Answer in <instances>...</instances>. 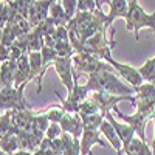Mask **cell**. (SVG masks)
<instances>
[{
  "label": "cell",
  "mask_w": 155,
  "mask_h": 155,
  "mask_svg": "<svg viewBox=\"0 0 155 155\" xmlns=\"http://www.w3.org/2000/svg\"><path fill=\"white\" fill-rule=\"evenodd\" d=\"M153 36H155V33H153Z\"/></svg>",
  "instance_id": "cell-45"
},
{
  "label": "cell",
  "mask_w": 155,
  "mask_h": 155,
  "mask_svg": "<svg viewBox=\"0 0 155 155\" xmlns=\"http://www.w3.org/2000/svg\"><path fill=\"white\" fill-rule=\"evenodd\" d=\"M19 130L12 126V110H6L0 115V138L8 135H17Z\"/></svg>",
  "instance_id": "cell-23"
},
{
  "label": "cell",
  "mask_w": 155,
  "mask_h": 155,
  "mask_svg": "<svg viewBox=\"0 0 155 155\" xmlns=\"http://www.w3.org/2000/svg\"><path fill=\"white\" fill-rule=\"evenodd\" d=\"M62 140V153L61 155H81V140L74 138L71 134L64 132L61 135Z\"/></svg>",
  "instance_id": "cell-21"
},
{
  "label": "cell",
  "mask_w": 155,
  "mask_h": 155,
  "mask_svg": "<svg viewBox=\"0 0 155 155\" xmlns=\"http://www.w3.org/2000/svg\"><path fill=\"white\" fill-rule=\"evenodd\" d=\"M104 116H106V120H109L110 124L115 127V132L118 134V137H120V140H121V143H123V150H124V149L129 146V143H130V141L134 140V137H135V129H134L130 124H121V123H118V121L113 118L112 112L106 113Z\"/></svg>",
  "instance_id": "cell-16"
},
{
  "label": "cell",
  "mask_w": 155,
  "mask_h": 155,
  "mask_svg": "<svg viewBox=\"0 0 155 155\" xmlns=\"http://www.w3.org/2000/svg\"><path fill=\"white\" fill-rule=\"evenodd\" d=\"M11 2H14V0H9V3H11Z\"/></svg>",
  "instance_id": "cell-43"
},
{
  "label": "cell",
  "mask_w": 155,
  "mask_h": 155,
  "mask_svg": "<svg viewBox=\"0 0 155 155\" xmlns=\"http://www.w3.org/2000/svg\"><path fill=\"white\" fill-rule=\"evenodd\" d=\"M62 134H64L62 127L58 123H51L48 126V129H47V132H45V137L50 138V140H58V138H61Z\"/></svg>",
  "instance_id": "cell-33"
},
{
  "label": "cell",
  "mask_w": 155,
  "mask_h": 155,
  "mask_svg": "<svg viewBox=\"0 0 155 155\" xmlns=\"http://www.w3.org/2000/svg\"><path fill=\"white\" fill-rule=\"evenodd\" d=\"M88 92H102L110 95H134L135 88L132 85L124 84L118 76L115 74V68L99 70L96 73L88 74V79L85 84Z\"/></svg>",
  "instance_id": "cell-2"
},
{
  "label": "cell",
  "mask_w": 155,
  "mask_h": 155,
  "mask_svg": "<svg viewBox=\"0 0 155 155\" xmlns=\"http://www.w3.org/2000/svg\"><path fill=\"white\" fill-rule=\"evenodd\" d=\"M92 99L99 106L101 113L106 115V113L112 112V110L116 107V104H118V102H121V101H132L134 104H135V99H137V98H135L134 95L124 96V95H110V93H102V92H93Z\"/></svg>",
  "instance_id": "cell-8"
},
{
  "label": "cell",
  "mask_w": 155,
  "mask_h": 155,
  "mask_svg": "<svg viewBox=\"0 0 155 155\" xmlns=\"http://www.w3.org/2000/svg\"><path fill=\"white\" fill-rule=\"evenodd\" d=\"M107 64H110V65L121 74V78H124V79L129 82V85H132L135 90L143 84L144 79H143V76H141L138 68L130 67V65H126V64H121V62H116L113 58H109Z\"/></svg>",
  "instance_id": "cell-10"
},
{
  "label": "cell",
  "mask_w": 155,
  "mask_h": 155,
  "mask_svg": "<svg viewBox=\"0 0 155 155\" xmlns=\"http://www.w3.org/2000/svg\"><path fill=\"white\" fill-rule=\"evenodd\" d=\"M71 61H73V67L76 68L78 74L79 73L92 74V73H96L99 70L112 68V65L107 64L106 61H101L96 56L88 54V53H74ZM78 74H74V76H78Z\"/></svg>",
  "instance_id": "cell-7"
},
{
  "label": "cell",
  "mask_w": 155,
  "mask_h": 155,
  "mask_svg": "<svg viewBox=\"0 0 155 155\" xmlns=\"http://www.w3.org/2000/svg\"><path fill=\"white\" fill-rule=\"evenodd\" d=\"M101 113L99 110V106L96 104V102L92 99V98H87L84 99L81 104H79V109H78V115L81 116V118H87V116H92V115H98Z\"/></svg>",
  "instance_id": "cell-26"
},
{
  "label": "cell",
  "mask_w": 155,
  "mask_h": 155,
  "mask_svg": "<svg viewBox=\"0 0 155 155\" xmlns=\"http://www.w3.org/2000/svg\"><path fill=\"white\" fill-rule=\"evenodd\" d=\"M36 118V112L30 110V107L22 110H12V126L19 132H28L33 129V123Z\"/></svg>",
  "instance_id": "cell-14"
},
{
  "label": "cell",
  "mask_w": 155,
  "mask_h": 155,
  "mask_svg": "<svg viewBox=\"0 0 155 155\" xmlns=\"http://www.w3.org/2000/svg\"><path fill=\"white\" fill-rule=\"evenodd\" d=\"M27 84L20 87H2L0 88V110H22L27 109V101L23 96V90Z\"/></svg>",
  "instance_id": "cell-5"
},
{
  "label": "cell",
  "mask_w": 155,
  "mask_h": 155,
  "mask_svg": "<svg viewBox=\"0 0 155 155\" xmlns=\"http://www.w3.org/2000/svg\"><path fill=\"white\" fill-rule=\"evenodd\" d=\"M59 126L62 127L64 132L71 134L74 138H81L84 132V123L82 118L78 113H65L64 118L61 120Z\"/></svg>",
  "instance_id": "cell-15"
},
{
  "label": "cell",
  "mask_w": 155,
  "mask_h": 155,
  "mask_svg": "<svg viewBox=\"0 0 155 155\" xmlns=\"http://www.w3.org/2000/svg\"><path fill=\"white\" fill-rule=\"evenodd\" d=\"M99 130H101V134L104 135L107 140H109V143L113 146V149L118 152V155H121L124 150H123V143H121V140H120V137H118V134L115 132V127L110 124V121L109 120H106L104 118V121H102V124H101V127H99Z\"/></svg>",
  "instance_id": "cell-19"
},
{
  "label": "cell",
  "mask_w": 155,
  "mask_h": 155,
  "mask_svg": "<svg viewBox=\"0 0 155 155\" xmlns=\"http://www.w3.org/2000/svg\"><path fill=\"white\" fill-rule=\"evenodd\" d=\"M78 11H96V0H78Z\"/></svg>",
  "instance_id": "cell-34"
},
{
  "label": "cell",
  "mask_w": 155,
  "mask_h": 155,
  "mask_svg": "<svg viewBox=\"0 0 155 155\" xmlns=\"http://www.w3.org/2000/svg\"><path fill=\"white\" fill-rule=\"evenodd\" d=\"M138 70H140L141 76H143V79L146 82L155 84V56L150 58L149 61H146Z\"/></svg>",
  "instance_id": "cell-27"
},
{
  "label": "cell",
  "mask_w": 155,
  "mask_h": 155,
  "mask_svg": "<svg viewBox=\"0 0 155 155\" xmlns=\"http://www.w3.org/2000/svg\"><path fill=\"white\" fill-rule=\"evenodd\" d=\"M137 99H135V107L137 112L147 115L149 118L155 116V84L143 82L137 90Z\"/></svg>",
  "instance_id": "cell-6"
},
{
  "label": "cell",
  "mask_w": 155,
  "mask_h": 155,
  "mask_svg": "<svg viewBox=\"0 0 155 155\" xmlns=\"http://www.w3.org/2000/svg\"><path fill=\"white\" fill-rule=\"evenodd\" d=\"M47 113V118H48V121L50 123H61V120L64 118V115H65L67 112L64 110L62 107H53V109H50L48 112H45Z\"/></svg>",
  "instance_id": "cell-31"
},
{
  "label": "cell",
  "mask_w": 155,
  "mask_h": 155,
  "mask_svg": "<svg viewBox=\"0 0 155 155\" xmlns=\"http://www.w3.org/2000/svg\"><path fill=\"white\" fill-rule=\"evenodd\" d=\"M127 11H129V2H127V0H110L107 19H106L107 28L113 23V20L120 19V17L124 19L127 16Z\"/></svg>",
  "instance_id": "cell-18"
},
{
  "label": "cell",
  "mask_w": 155,
  "mask_h": 155,
  "mask_svg": "<svg viewBox=\"0 0 155 155\" xmlns=\"http://www.w3.org/2000/svg\"><path fill=\"white\" fill-rule=\"evenodd\" d=\"M0 155H11V153H8V152H3L2 149H0Z\"/></svg>",
  "instance_id": "cell-39"
},
{
  "label": "cell",
  "mask_w": 155,
  "mask_h": 155,
  "mask_svg": "<svg viewBox=\"0 0 155 155\" xmlns=\"http://www.w3.org/2000/svg\"><path fill=\"white\" fill-rule=\"evenodd\" d=\"M129 3H135V2H138V0H127Z\"/></svg>",
  "instance_id": "cell-40"
},
{
  "label": "cell",
  "mask_w": 155,
  "mask_h": 155,
  "mask_svg": "<svg viewBox=\"0 0 155 155\" xmlns=\"http://www.w3.org/2000/svg\"><path fill=\"white\" fill-rule=\"evenodd\" d=\"M124 19H126L127 31H134L137 41L140 39V30L144 28V27L150 28L155 33V11L152 14H147V12L140 6L138 2L129 3V11H127V16Z\"/></svg>",
  "instance_id": "cell-3"
},
{
  "label": "cell",
  "mask_w": 155,
  "mask_h": 155,
  "mask_svg": "<svg viewBox=\"0 0 155 155\" xmlns=\"http://www.w3.org/2000/svg\"><path fill=\"white\" fill-rule=\"evenodd\" d=\"M17 37H19V34L16 33V30L12 28L9 23H6L5 28H3V34H2V41H0V44H3L5 47H11L17 41Z\"/></svg>",
  "instance_id": "cell-29"
},
{
  "label": "cell",
  "mask_w": 155,
  "mask_h": 155,
  "mask_svg": "<svg viewBox=\"0 0 155 155\" xmlns=\"http://www.w3.org/2000/svg\"><path fill=\"white\" fill-rule=\"evenodd\" d=\"M5 25H6V22H2V20H0V41H2V34H3V28H5Z\"/></svg>",
  "instance_id": "cell-38"
},
{
  "label": "cell",
  "mask_w": 155,
  "mask_h": 155,
  "mask_svg": "<svg viewBox=\"0 0 155 155\" xmlns=\"http://www.w3.org/2000/svg\"><path fill=\"white\" fill-rule=\"evenodd\" d=\"M116 45V42L113 39H107V31H99L95 36H92L90 39L81 45L79 51L78 53H88V54H93L101 61H106L109 58H112V48Z\"/></svg>",
  "instance_id": "cell-4"
},
{
  "label": "cell",
  "mask_w": 155,
  "mask_h": 155,
  "mask_svg": "<svg viewBox=\"0 0 155 155\" xmlns=\"http://www.w3.org/2000/svg\"><path fill=\"white\" fill-rule=\"evenodd\" d=\"M31 81V67L28 54H22L16 61V79L14 87H20L23 84H28Z\"/></svg>",
  "instance_id": "cell-17"
},
{
  "label": "cell",
  "mask_w": 155,
  "mask_h": 155,
  "mask_svg": "<svg viewBox=\"0 0 155 155\" xmlns=\"http://www.w3.org/2000/svg\"><path fill=\"white\" fill-rule=\"evenodd\" d=\"M107 14L101 11H78L76 16L70 19L67 30H68V37H70V44L74 50V53H78L81 48V45L95 36L99 31H107V25H106Z\"/></svg>",
  "instance_id": "cell-1"
},
{
  "label": "cell",
  "mask_w": 155,
  "mask_h": 155,
  "mask_svg": "<svg viewBox=\"0 0 155 155\" xmlns=\"http://www.w3.org/2000/svg\"><path fill=\"white\" fill-rule=\"evenodd\" d=\"M9 59V47H5L3 44H0V64Z\"/></svg>",
  "instance_id": "cell-35"
},
{
  "label": "cell",
  "mask_w": 155,
  "mask_h": 155,
  "mask_svg": "<svg viewBox=\"0 0 155 155\" xmlns=\"http://www.w3.org/2000/svg\"><path fill=\"white\" fill-rule=\"evenodd\" d=\"M153 140H152V152H153V155H155V116H153Z\"/></svg>",
  "instance_id": "cell-37"
},
{
  "label": "cell",
  "mask_w": 155,
  "mask_h": 155,
  "mask_svg": "<svg viewBox=\"0 0 155 155\" xmlns=\"http://www.w3.org/2000/svg\"><path fill=\"white\" fill-rule=\"evenodd\" d=\"M0 115H2V113H0Z\"/></svg>",
  "instance_id": "cell-46"
},
{
  "label": "cell",
  "mask_w": 155,
  "mask_h": 155,
  "mask_svg": "<svg viewBox=\"0 0 155 155\" xmlns=\"http://www.w3.org/2000/svg\"><path fill=\"white\" fill-rule=\"evenodd\" d=\"M28 2H30V3H33V2H36V0H28Z\"/></svg>",
  "instance_id": "cell-41"
},
{
  "label": "cell",
  "mask_w": 155,
  "mask_h": 155,
  "mask_svg": "<svg viewBox=\"0 0 155 155\" xmlns=\"http://www.w3.org/2000/svg\"><path fill=\"white\" fill-rule=\"evenodd\" d=\"M53 67L61 78V82L65 85L67 92L71 93L74 88V73H73V61L71 58H58L53 62Z\"/></svg>",
  "instance_id": "cell-9"
},
{
  "label": "cell",
  "mask_w": 155,
  "mask_h": 155,
  "mask_svg": "<svg viewBox=\"0 0 155 155\" xmlns=\"http://www.w3.org/2000/svg\"><path fill=\"white\" fill-rule=\"evenodd\" d=\"M44 45H45V37H44L42 30L39 27H34L33 31L28 34V50H30V53H33V51H41L44 48Z\"/></svg>",
  "instance_id": "cell-25"
},
{
  "label": "cell",
  "mask_w": 155,
  "mask_h": 155,
  "mask_svg": "<svg viewBox=\"0 0 155 155\" xmlns=\"http://www.w3.org/2000/svg\"><path fill=\"white\" fill-rule=\"evenodd\" d=\"M124 153L126 155H153L147 141H143L141 138H135V137L129 143V146L124 149Z\"/></svg>",
  "instance_id": "cell-22"
},
{
  "label": "cell",
  "mask_w": 155,
  "mask_h": 155,
  "mask_svg": "<svg viewBox=\"0 0 155 155\" xmlns=\"http://www.w3.org/2000/svg\"><path fill=\"white\" fill-rule=\"evenodd\" d=\"M62 8L65 11V14L68 16V19H73L78 12V0H62Z\"/></svg>",
  "instance_id": "cell-32"
},
{
  "label": "cell",
  "mask_w": 155,
  "mask_h": 155,
  "mask_svg": "<svg viewBox=\"0 0 155 155\" xmlns=\"http://www.w3.org/2000/svg\"><path fill=\"white\" fill-rule=\"evenodd\" d=\"M44 138H45V132H41V130H28V132L17 134L20 150H28V152L37 150Z\"/></svg>",
  "instance_id": "cell-13"
},
{
  "label": "cell",
  "mask_w": 155,
  "mask_h": 155,
  "mask_svg": "<svg viewBox=\"0 0 155 155\" xmlns=\"http://www.w3.org/2000/svg\"><path fill=\"white\" fill-rule=\"evenodd\" d=\"M48 17L56 23V27H67L68 22H70V19H68V16L65 14V11H64L62 5L58 3V2H53V3H51Z\"/></svg>",
  "instance_id": "cell-24"
},
{
  "label": "cell",
  "mask_w": 155,
  "mask_h": 155,
  "mask_svg": "<svg viewBox=\"0 0 155 155\" xmlns=\"http://www.w3.org/2000/svg\"><path fill=\"white\" fill-rule=\"evenodd\" d=\"M0 88H2V79H0Z\"/></svg>",
  "instance_id": "cell-42"
},
{
  "label": "cell",
  "mask_w": 155,
  "mask_h": 155,
  "mask_svg": "<svg viewBox=\"0 0 155 155\" xmlns=\"http://www.w3.org/2000/svg\"><path fill=\"white\" fill-rule=\"evenodd\" d=\"M113 112L120 116V120H124L127 124H130L134 129H135V134L138 135V138H141L143 141H146V123L150 120L147 115L144 113H140L137 112L135 115H124L121 110H118V107H115Z\"/></svg>",
  "instance_id": "cell-12"
},
{
  "label": "cell",
  "mask_w": 155,
  "mask_h": 155,
  "mask_svg": "<svg viewBox=\"0 0 155 155\" xmlns=\"http://www.w3.org/2000/svg\"><path fill=\"white\" fill-rule=\"evenodd\" d=\"M0 149H2L3 152L11 153V155L14 152H17V150H20L17 135H8L5 138H0Z\"/></svg>",
  "instance_id": "cell-28"
},
{
  "label": "cell",
  "mask_w": 155,
  "mask_h": 155,
  "mask_svg": "<svg viewBox=\"0 0 155 155\" xmlns=\"http://www.w3.org/2000/svg\"><path fill=\"white\" fill-rule=\"evenodd\" d=\"M51 3H53V0H36L30 5L27 19L30 20L33 27H39L44 20L48 19Z\"/></svg>",
  "instance_id": "cell-11"
},
{
  "label": "cell",
  "mask_w": 155,
  "mask_h": 155,
  "mask_svg": "<svg viewBox=\"0 0 155 155\" xmlns=\"http://www.w3.org/2000/svg\"><path fill=\"white\" fill-rule=\"evenodd\" d=\"M41 54H42V61H44L45 68H48V65H53V62L59 58L58 53L54 51V48H51L48 45H44V48L41 50Z\"/></svg>",
  "instance_id": "cell-30"
},
{
  "label": "cell",
  "mask_w": 155,
  "mask_h": 155,
  "mask_svg": "<svg viewBox=\"0 0 155 155\" xmlns=\"http://www.w3.org/2000/svg\"><path fill=\"white\" fill-rule=\"evenodd\" d=\"M0 79H2V87H14L16 61L8 59L0 64Z\"/></svg>",
  "instance_id": "cell-20"
},
{
  "label": "cell",
  "mask_w": 155,
  "mask_h": 155,
  "mask_svg": "<svg viewBox=\"0 0 155 155\" xmlns=\"http://www.w3.org/2000/svg\"><path fill=\"white\" fill-rule=\"evenodd\" d=\"M53 2H59V0H53Z\"/></svg>",
  "instance_id": "cell-44"
},
{
  "label": "cell",
  "mask_w": 155,
  "mask_h": 155,
  "mask_svg": "<svg viewBox=\"0 0 155 155\" xmlns=\"http://www.w3.org/2000/svg\"><path fill=\"white\" fill-rule=\"evenodd\" d=\"M12 155H34V152H28V150H17Z\"/></svg>",
  "instance_id": "cell-36"
}]
</instances>
